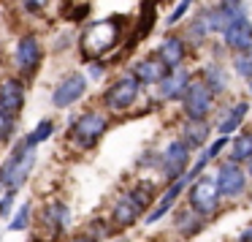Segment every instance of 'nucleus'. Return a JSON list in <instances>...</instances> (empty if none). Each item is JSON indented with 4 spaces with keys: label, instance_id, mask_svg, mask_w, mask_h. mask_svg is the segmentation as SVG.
<instances>
[{
    "label": "nucleus",
    "instance_id": "obj_1",
    "mask_svg": "<svg viewBox=\"0 0 252 242\" xmlns=\"http://www.w3.org/2000/svg\"><path fill=\"white\" fill-rule=\"evenodd\" d=\"M122 30H125V19L122 17H106V19L93 22L82 33V41H79L82 57L84 60H100L106 52L120 44Z\"/></svg>",
    "mask_w": 252,
    "mask_h": 242
},
{
    "label": "nucleus",
    "instance_id": "obj_2",
    "mask_svg": "<svg viewBox=\"0 0 252 242\" xmlns=\"http://www.w3.org/2000/svg\"><path fill=\"white\" fill-rule=\"evenodd\" d=\"M33 166H35V147H30V144H25V142L17 144V147L11 150V155H8V158L3 161V166H0V185L6 188V191L17 193L19 188L30 180Z\"/></svg>",
    "mask_w": 252,
    "mask_h": 242
},
{
    "label": "nucleus",
    "instance_id": "obj_3",
    "mask_svg": "<svg viewBox=\"0 0 252 242\" xmlns=\"http://www.w3.org/2000/svg\"><path fill=\"white\" fill-rule=\"evenodd\" d=\"M106 128H109V120L103 112H82L68 128V142L76 150H93L106 133Z\"/></svg>",
    "mask_w": 252,
    "mask_h": 242
},
{
    "label": "nucleus",
    "instance_id": "obj_4",
    "mask_svg": "<svg viewBox=\"0 0 252 242\" xmlns=\"http://www.w3.org/2000/svg\"><path fill=\"white\" fill-rule=\"evenodd\" d=\"M187 196H190V209L198 212L201 218L214 215L220 207V191H217V182H214L212 177L198 174V180L190 185V193H187Z\"/></svg>",
    "mask_w": 252,
    "mask_h": 242
},
{
    "label": "nucleus",
    "instance_id": "obj_5",
    "mask_svg": "<svg viewBox=\"0 0 252 242\" xmlns=\"http://www.w3.org/2000/svg\"><path fill=\"white\" fill-rule=\"evenodd\" d=\"M138 90H141V82L136 77H122L111 84L103 93V106L109 112H127L138 98Z\"/></svg>",
    "mask_w": 252,
    "mask_h": 242
},
{
    "label": "nucleus",
    "instance_id": "obj_6",
    "mask_svg": "<svg viewBox=\"0 0 252 242\" xmlns=\"http://www.w3.org/2000/svg\"><path fill=\"white\" fill-rule=\"evenodd\" d=\"M41 60H44V49H41V41L35 36H22L14 46V66L22 77H33L38 71Z\"/></svg>",
    "mask_w": 252,
    "mask_h": 242
},
{
    "label": "nucleus",
    "instance_id": "obj_7",
    "mask_svg": "<svg viewBox=\"0 0 252 242\" xmlns=\"http://www.w3.org/2000/svg\"><path fill=\"white\" fill-rule=\"evenodd\" d=\"M71 220H73L71 207H68L65 202H60V199H52V202H46L44 209H41V226H44V229L49 231L52 237L65 234V231L71 229Z\"/></svg>",
    "mask_w": 252,
    "mask_h": 242
},
{
    "label": "nucleus",
    "instance_id": "obj_8",
    "mask_svg": "<svg viewBox=\"0 0 252 242\" xmlns=\"http://www.w3.org/2000/svg\"><path fill=\"white\" fill-rule=\"evenodd\" d=\"M212 101L214 95L209 93V87L203 82H190L182 95V104H185V115L190 120H203V117L212 112Z\"/></svg>",
    "mask_w": 252,
    "mask_h": 242
},
{
    "label": "nucleus",
    "instance_id": "obj_9",
    "mask_svg": "<svg viewBox=\"0 0 252 242\" xmlns=\"http://www.w3.org/2000/svg\"><path fill=\"white\" fill-rule=\"evenodd\" d=\"M84 90H87V77H82V74H68V77L63 79V82H57V87L52 90V104H55L57 109H68V106H73L82 98Z\"/></svg>",
    "mask_w": 252,
    "mask_h": 242
},
{
    "label": "nucleus",
    "instance_id": "obj_10",
    "mask_svg": "<svg viewBox=\"0 0 252 242\" xmlns=\"http://www.w3.org/2000/svg\"><path fill=\"white\" fill-rule=\"evenodd\" d=\"M187 161H190V147L185 142H171L160 155V169H163L165 180H176L187 171Z\"/></svg>",
    "mask_w": 252,
    "mask_h": 242
},
{
    "label": "nucleus",
    "instance_id": "obj_11",
    "mask_svg": "<svg viewBox=\"0 0 252 242\" xmlns=\"http://www.w3.org/2000/svg\"><path fill=\"white\" fill-rule=\"evenodd\" d=\"M217 191L220 196H228V199H236L247 191V174L239 169L236 161L230 163H222L217 171Z\"/></svg>",
    "mask_w": 252,
    "mask_h": 242
},
{
    "label": "nucleus",
    "instance_id": "obj_12",
    "mask_svg": "<svg viewBox=\"0 0 252 242\" xmlns=\"http://www.w3.org/2000/svg\"><path fill=\"white\" fill-rule=\"evenodd\" d=\"M222 39H225V46H230V49H247V46L252 44V22L247 19V14H236L233 19H230L228 25L222 28Z\"/></svg>",
    "mask_w": 252,
    "mask_h": 242
},
{
    "label": "nucleus",
    "instance_id": "obj_13",
    "mask_svg": "<svg viewBox=\"0 0 252 242\" xmlns=\"http://www.w3.org/2000/svg\"><path fill=\"white\" fill-rule=\"evenodd\" d=\"M0 109L11 112V115H19L25 109V82L22 79H3L0 82Z\"/></svg>",
    "mask_w": 252,
    "mask_h": 242
},
{
    "label": "nucleus",
    "instance_id": "obj_14",
    "mask_svg": "<svg viewBox=\"0 0 252 242\" xmlns=\"http://www.w3.org/2000/svg\"><path fill=\"white\" fill-rule=\"evenodd\" d=\"M190 182H192V180H190L187 174H182V177H176V180H171V188L163 193V196H160V202L155 204V209L147 215V223H158L160 218H165V215L171 212V207H174V202L179 199V193L185 191Z\"/></svg>",
    "mask_w": 252,
    "mask_h": 242
},
{
    "label": "nucleus",
    "instance_id": "obj_15",
    "mask_svg": "<svg viewBox=\"0 0 252 242\" xmlns=\"http://www.w3.org/2000/svg\"><path fill=\"white\" fill-rule=\"evenodd\" d=\"M158 84H160V98L163 101H176V98L185 95L187 84H190V71H185V68H171Z\"/></svg>",
    "mask_w": 252,
    "mask_h": 242
},
{
    "label": "nucleus",
    "instance_id": "obj_16",
    "mask_svg": "<svg viewBox=\"0 0 252 242\" xmlns=\"http://www.w3.org/2000/svg\"><path fill=\"white\" fill-rule=\"evenodd\" d=\"M141 212H144V209L125 193V196H120V199L114 202V207H111V223H114L117 229H127V226L136 223Z\"/></svg>",
    "mask_w": 252,
    "mask_h": 242
},
{
    "label": "nucleus",
    "instance_id": "obj_17",
    "mask_svg": "<svg viewBox=\"0 0 252 242\" xmlns=\"http://www.w3.org/2000/svg\"><path fill=\"white\" fill-rule=\"evenodd\" d=\"M168 71L171 68L165 66L160 57H147V60H138L136 66H133V77H136L141 84H158Z\"/></svg>",
    "mask_w": 252,
    "mask_h": 242
},
{
    "label": "nucleus",
    "instance_id": "obj_18",
    "mask_svg": "<svg viewBox=\"0 0 252 242\" xmlns=\"http://www.w3.org/2000/svg\"><path fill=\"white\" fill-rule=\"evenodd\" d=\"M158 57H160V60H163L168 68H179L182 60H185V41H182L179 36H168V39L160 44Z\"/></svg>",
    "mask_w": 252,
    "mask_h": 242
},
{
    "label": "nucleus",
    "instance_id": "obj_19",
    "mask_svg": "<svg viewBox=\"0 0 252 242\" xmlns=\"http://www.w3.org/2000/svg\"><path fill=\"white\" fill-rule=\"evenodd\" d=\"M247 109H250V106H247L244 101H239V104L228 106V109L220 115V120H217V131L222 133V136H228L230 131H236V128L241 125V120L247 117Z\"/></svg>",
    "mask_w": 252,
    "mask_h": 242
},
{
    "label": "nucleus",
    "instance_id": "obj_20",
    "mask_svg": "<svg viewBox=\"0 0 252 242\" xmlns=\"http://www.w3.org/2000/svg\"><path fill=\"white\" fill-rule=\"evenodd\" d=\"M209 139V125L203 120H187L182 128V142L190 150H201Z\"/></svg>",
    "mask_w": 252,
    "mask_h": 242
},
{
    "label": "nucleus",
    "instance_id": "obj_21",
    "mask_svg": "<svg viewBox=\"0 0 252 242\" xmlns=\"http://www.w3.org/2000/svg\"><path fill=\"white\" fill-rule=\"evenodd\" d=\"M203 84L209 87V93L212 95H220L225 87H228V77H225V68L220 66V63H209L206 68H203Z\"/></svg>",
    "mask_w": 252,
    "mask_h": 242
},
{
    "label": "nucleus",
    "instance_id": "obj_22",
    "mask_svg": "<svg viewBox=\"0 0 252 242\" xmlns=\"http://www.w3.org/2000/svg\"><path fill=\"white\" fill-rule=\"evenodd\" d=\"M250 158H252V133L244 131L233 139V144H230V161L241 163V161H250Z\"/></svg>",
    "mask_w": 252,
    "mask_h": 242
},
{
    "label": "nucleus",
    "instance_id": "obj_23",
    "mask_svg": "<svg viewBox=\"0 0 252 242\" xmlns=\"http://www.w3.org/2000/svg\"><path fill=\"white\" fill-rule=\"evenodd\" d=\"M176 229L185 237H192L201 229V215L192 212V209H179V212H176Z\"/></svg>",
    "mask_w": 252,
    "mask_h": 242
},
{
    "label": "nucleus",
    "instance_id": "obj_24",
    "mask_svg": "<svg viewBox=\"0 0 252 242\" xmlns=\"http://www.w3.org/2000/svg\"><path fill=\"white\" fill-rule=\"evenodd\" d=\"M52 133H55V120H41L38 125L33 128V133H28L25 144H30V147H38V144L46 142V139H52Z\"/></svg>",
    "mask_w": 252,
    "mask_h": 242
},
{
    "label": "nucleus",
    "instance_id": "obj_25",
    "mask_svg": "<svg viewBox=\"0 0 252 242\" xmlns=\"http://www.w3.org/2000/svg\"><path fill=\"white\" fill-rule=\"evenodd\" d=\"M30 218H33V204H30V202H25L22 207L17 209V215L11 218L8 229H11V231H25V229L30 226Z\"/></svg>",
    "mask_w": 252,
    "mask_h": 242
},
{
    "label": "nucleus",
    "instance_id": "obj_26",
    "mask_svg": "<svg viewBox=\"0 0 252 242\" xmlns=\"http://www.w3.org/2000/svg\"><path fill=\"white\" fill-rule=\"evenodd\" d=\"M152 191H155L152 182H141V185H136L133 191H127V196H130L141 209H147V207H149V202H152V196H155Z\"/></svg>",
    "mask_w": 252,
    "mask_h": 242
},
{
    "label": "nucleus",
    "instance_id": "obj_27",
    "mask_svg": "<svg viewBox=\"0 0 252 242\" xmlns=\"http://www.w3.org/2000/svg\"><path fill=\"white\" fill-rule=\"evenodd\" d=\"M14 131H17V115L0 109V144H6L14 136Z\"/></svg>",
    "mask_w": 252,
    "mask_h": 242
},
{
    "label": "nucleus",
    "instance_id": "obj_28",
    "mask_svg": "<svg viewBox=\"0 0 252 242\" xmlns=\"http://www.w3.org/2000/svg\"><path fill=\"white\" fill-rule=\"evenodd\" d=\"M233 66H236V71H239L241 77H252V44L247 46V49H239Z\"/></svg>",
    "mask_w": 252,
    "mask_h": 242
},
{
    "label": "nucleus",
    "instance_id": "obj_29",
    "mask_svg": "<svg viewBox=\"0 0 252 242\" xmlns=\"http://www.w3.org/2000/svg\"><path fill=\"white\" fill-rule=\"evenodd\" d=\"M14 196H17L14 191H6L3 196H0V218H8V215H11V209H14Z\"/></svg>",
    "mask_w": 252,
    "mask_h": 242
},
{
    "label": "nucleus",
    "instance_id": "obj_30",
    "mask_svg": "<svg viewBox=\"0 0 252 242\" xmlns=\"http://www.w3.org/2000/svg\"><path fill=\"white\" fill-rule=\"evenodd\" d=\"M190 6H192V0H182L179 6H176L174 11H171V17H168V25H176V22H179V19L187 14V8H190Z\"/></svg>",
    "mask_w": 252,
    "mask_h": 242
},
{
    "label": "nucleus",
    "instance_id": "obj_31",
    "mask_svg": "<svg viewBox=\"0 0 252 242\" xmlns=\"http://www.w3.org/2000/svg\"><path fill=\"white\" fill-rule=\"evenodd\" d=\"M87 14H90V6H87V3H82V6H73L71 11L65 14V19H71V22H79V19L87 17Z\"/></svg>",
    "mask_w": 252,
    "mask_h": 242
},
{
    "label": "nucleus",
    "instance_id": "obj_32",
    "mask_svg": "<svg viewBox=\"0 0 252 242\" xmlns=\"http://www.w3.org/2000/svg\"><path fill=\"white\" fill-rule=\"evenodd\" d=\"M222 147H228V139H225V136H220V139H217V142H214V144H209V150H206L209 161H214V158H217V155L222 153Z\"/></svg>",
    "mask_w": 252,
    "mask_h": 242
},
{
    "label": "nucleus",
    "instance_id": "obj_33",
    "mask_svg": "<svg viewBox=\"0 0 252 242\" xmlns=\"http://www.w3.org/2000/svg\"><path fill=\"white\" fill-rule=\"evenodd\" d=\"M87 74H90V77H93V79H100V77H103V74H106V66H103V63H100V60H95V63H90Z\"/></svg>",
    "mask_w": 252,
    "mask_h": 242
},
{
    "label": "nucleus",
    "instance_id": "obj_34",
    "mask_svg": "<svg viewBox=\"0 0 252 242\" xmlns=\"http://www.w3.org/2000/svg\"><path fill=\"white\" fill-rule=\"evenodd\" d=\"M22 3H25V8H28L30 14H38L41 8H44L46 3H49V0H22Z\"/></svg>",
    "mask_w": 252,
    "mask_h": 242
},
{
    "label": "nucleus",
    "instance_id": "obj_35",
    "mask_svg": "<svg viewBox=\"0 0 252 242\" xmlns=\"http://www.w3.org/2000/svg\"><path fill=\"white\" fill-rule=\"evenodd\" d=\"M71 242H98V240H95V237H90V234H76Z\"/></svg>",
    "mask_w": 252,
    "mask_h": 242
},
{
    "label": "nucleus",
    "instance_id": "obj_36",
    "mask_svg": "<svg viewBox=\"0 0 252 242\" xmlns=\"http://www.w3.org/2000/svg\"><path fill=\"white\" fill-rule=\"evenodd\" d=\"M239 242H252V226H250V229H247L244 234L239 237Z\"/></svg>",
    "mask_w": 252,
    "mask_h": 242
},
{
    "label": "nucleus",
    "instance_id": "obj_37",
    "mask_svg": "<svg viewBox=\"0 0 252 242\" xmlns=\"http://www.w3.org/2000/svg\"><path fill=\"white\" fill-rule=\"evenodd\" d=\"M3 193H6V188H3V185H0V196H3Z\"/></svg>",
    "mask_w": 252,
    "mask_h": 242
},
{
    "label": "nucleus",
    "instance_id": "obj_38",
    "mask_svg": "<svg viewBox=\"0 0 252 242\" xmlns=\"http://www.w3.org/2000/svg\"><path fill=\"white\" fill-rule=\"evenodd\" d=\"M247 79H250V93H252V77H247Z\"/></svg>",
    "mask_w": 252,
    "mask_h": 242
},
{
    "label": "nucleus",
    "instance_id": "obj_39",
    "mask_svg": "<svg viewBox=\"0 0 252 242\" xmlns=\"http://www.w3.org/2000/svg\"><path fill=\"white\" fill-rule=\"evenodd\" d=\"M250 177H252V158H250Z\"/></svg>",
    "mask_w": 252,
    "mask_h": 242
},
{
    "label": "nucleus",
    "instance_id": "obj_40",
    "mask_svg": "<svg viewBox=\"0 0 252 242\" xmlns=\"http://www.w3.org/2000/svg\"><path fill=\"white\" fill-rule=\"evenodd\" d=\"M35 242H44V240H35Z\"/></svg>",
    "mask_w": 252,
    "mask_h": 242
}]
</instances>
